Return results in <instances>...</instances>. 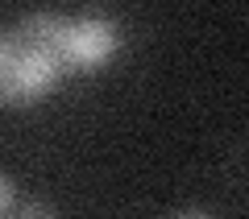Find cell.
Segmentation results:
<instances>
[{
  "instance_id": "2",
  "label": "cell",
  "mask_w": 249,
  "mask_h": 219,
  "mask_svg": "<svg viewBox=\"0 0 249 219\" xmlns=\"http://www.w3.org/2000/svg\"><path fill=\"white\" fill-rule=\"evenodd\" d=\"M46 203H25L9 174H0V215H46Z\"/></svg>"
},
{
  "instance_id": "1",
  "label": "cell",
  "mask_w": 249,
  "mask_h": 219,
  "mask_svg": "<svg viewBox=\"0 0 249 219\" xmlns=\"http://www.w3.org/2000/svg\"><path fill=\"white\" fill-rule=\"evenodd\" d=\"M124 50V29L108 13L34 9L0 25V108L29 112L71 79L108 70Z\"/></svg>"
}]
</instances>
